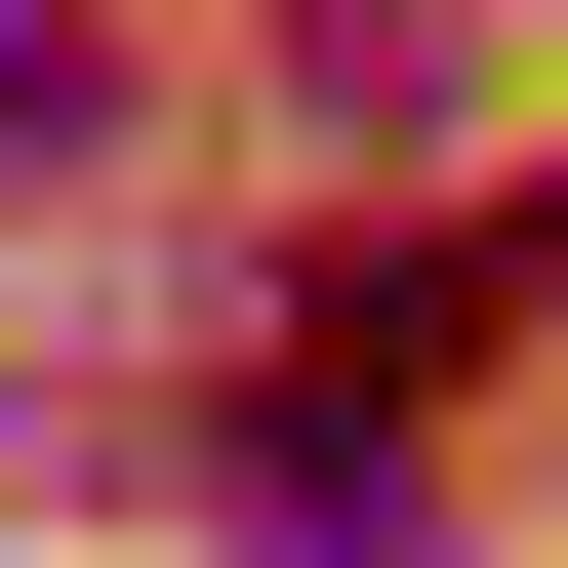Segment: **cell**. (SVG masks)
Here are the masks:
<instances>
[{"label": "cell", "instance_id": "1", "mask_svg": "<svg viewBox=\"0 0 568 568\" xmlns=\"http://www.w3.org/2000/svg\"><path fill=\"white\" fill-rule=\"evenodd\" d=\"M0 203H122V0H0Z\"/></svg>", "mask_w": 568, "mask_h": 568}, {"label": "cell", "instance_id": "2", "mask_svg": "<svg viewBox=\"0 0 568 568\" xmlns=\"http://www.w3.org/2000/svg\"><path fill=\"white\" fill-rule=\"evenodd\" d=\"M244 568H447V487L406 447H244Z\"/></svg>", "mask_w": 568, "mask_h": 568}, {"label": "cell", "instance_id": "3", "mask_svg": "<svg viewBox=\"0 0 568 568\" xmlns=\"http://www.w3.org/2000/svg\"><path fill=\"white\" fill-rule=\"evenodd\" d=\"M284 82H325V122H447V82H487V0H284Z\"/></svg>", "mask_w": 568, "mask_h": 568}]
</instances>
